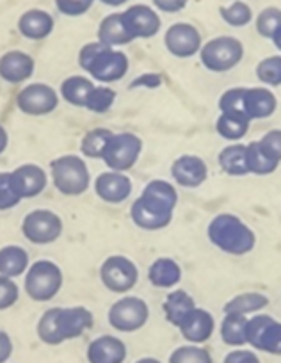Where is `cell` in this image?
Segmentation results:
<instances>
[{
  "label": "cell",
  "instance_id": "cb8c5ba5",
  "mask_svg": "<svg viewBox=\"0 0 281 363\" xmlns=\"http://www.w3.org/2000/svg\"><path fill=\"white\" fill-rule=\"evenodd\" d=\"M150 284L157 289H171L182 280V267L176 260L168 257L157 258L148 269Z\"/></svg>",
  "mask_w": 281,
  "mask_h": 363
},
{
  "label": "cell",
  "instance_id": "52a82bcc",
  "mask_svg": "<svg viewBox=\"0 0 281 363\" xmlns=\"http://www.w3.org/2000/svg\"><path fill=\"white\" fill-rule=\"evenodd\" d=\"M244 57V45L234 36H217L207 41L200 50L201 65L214 73L234 69Z\"/></svg>",
  "mask_w": 281,
  "mask_h": 363
},
{
  "label": "cell",
  "instance_id": "681fc988",
  "mask_svg": "<svg viewBox=\"0 0 281 363\" xmlns=\"http://www.w3.org/2000/svg\"><path fill=\"white\" fill-rule=\"evenodd\" d=\"M100 2L105 6H110V8H120V6L127 4L128 0H100Z\"/></svg>",
  "mask_w": 281,
  "mask_h": 363
},
{
  "label": "cell",
  "instance_id": "2e32d148",
  "mask_svg": "<svg viewBox=\"0 0 281 363\" xmlns=\"http://www.w3.org/2000/svg\"><path fill=\"white\" fill-rule=\"evenodd\" d=\"M132 180L120 171H103L95 180V193L105 203L120 205L132 194Z\"/></svg>",
  "mask_w": 281,
  "mask_h": 363
},
{
  "label": "cell",
  "instance_id": "e0dca14e",
  "mask_svg": "<svg viewBox=\"0 0 281 363\" xmlns=\"http://www.w3.org/2000/svg\"><path fill=\"white\" fill-rule=\"evenodd\" d=\"M11 182L16 194L22 200H29L47 189L48 177L43 167H40L38 164H22L15 171H11Z\"/></svg>",
  "mask_w": 281,
  "mask_h": 363
},
{
  "label": "cell",
  "instance_id": "3957f363",
  "mask_svg": "<svg viewBox=\"0 0 281 363\" xmlns=\"http://www.w3.org/2000/svg\"><path fill=\"white\" fill-rule=\"evenodd\" d=\"M79 66L98 82L110 84L117 82L127 75L130 61H128L127 54H123L121 50H114L113 47H107L96 40L81 48Z\"/></svg>",
  "mask_w": 281,
  "mask_h": 363
},
{
  "label": "cell",
  "instance_id": "83f0119b",
  "mask_svg": "<svg viewBox=\"0 0 281 363\" xmlns=\"http://www.w3.org/2000/svg\"><path fill=\"white\" fill-rule=\"evenodd\" d=\"M95 86L96 84L91 79H88V77L74 75L62 80L59 93L64 99V102L71 104L75 107H86V102H88Z\"/></svg>",
  "mask_w": 281,
  "mask_h": 363
},
{
  "label": "cell",
  "instance_id": "60d3db41",
  "mask_svg": "<svg viewBox=\"0 0 281 363\" xmlns=\"http://www.w3.org/2000/svg\"><path fill=\"white\" fill-rule=\"evenodd\" d=\"M22 198L16 194L11 182V173H0V211H9L16 207Z\"/></svg>",
  "mask_w": 281,
  "mask_h": 363
},
{
  "label": "cell",
  "instance_id": "7a4b0ae2",
  "mask_svg": "<svg viewBox=\"0 0 281 363\" xmlns=\"http://www.w3.org/2000/svg\"><path fill=\"white\" fill-rule=\"evenodd\" d=\"M95 317L86 306H71V308H48L40 317L36 333L41 342L47 345H59L66 340L82 337L91 330Z\"/></svg>",
  "mask_w": 281,
  "mask_h": 363
},
{
  "label": "cell",
  "instance_id": "e575fe53",
  "mask_svg": "<svg viewBox=\"0 0 281 363\" xmlns=\"http://www.w3.org/2000/svg\"><path fill=\"white\" fill-rule=\"evenodd\" d=\"M244 96H246V87H231V89L224 91L219 99L221 114H230V116H237V118H242V120H248V116H246V109H244Z\"/></svg>",
  "mask_w": 281,
  "mask_h": 363
},
{
  "label": "cell",
  "instance_id": "603a6c76",
  "mask_svg": "<svg viewBox=\"0 0 281 363\" xmlns=\"http://www.w3.org/2000/svg\"><path fill=\"white\" fill-rule=\"evenodd\" d=\"M54 16L45 9H29L18 20V30L23 38L41 41L54 33Z\"/></svg>",
  "mask_w": 281,
  "mask_h": 363
},
{
  "label": "cell",
  "instance_id": "4316f807",
  "mask_svg": "<svg viewBox=\"0 0 281 363\" xmlns=\"http://www.w3.org/2000/svg\"><path fill=\"white\" fill-rule=\"evenodd\" d=\"M194 308H196V303H194L193 296L185 291L169 292L164 299V305H162L166 319L176 328L183 323V319H185Z\"/></svg>",
  "mask_w": 281,
  "mask_h": 363
},
{
  "label": "cell",
  "instance_id": "f1b7e54d",
  "mask_svg": "<svg viewBox=\"0 0 281 363\" xmlns=\"http://www.w3.org/2000/svg\"><path fill=\"white\" fill-rule=\"evenodd\" d=\"M246 150L248 146L242 143H234V145L226 146L221 150L219 153V166L230 177H244L249 174L248 171V157H246Z\"/></svg>",
  "mask_w": 281,
  "mask_h": 363
},
{
  "label": "cell",
  "instance_id": "816d5d0a",
  "mask_svg": "<svg viewBox=\"0 0 281 363\" xmlns=\"http://www.w3.org/2000/svg\"><path fill=\"white\" fill-rule=\"evenodd\" d=\"M135 363H162L161 359H157V358H150V356H148V358H141V359H137V362Z\"/></svg>",
  "mask_w": 281,
  "mask_h": 363
},
{
  "label": "cell",
  "instance_id": "44dd1931",
  "mask_svg": "<svg viewBox=\"0 0 281 363\" xmlns=\"http://www.w3.org/2000/svg\"><path fill=\"white\" fill-rule=\"evenodd\" d=\"M127 345L121 338L113 335H102L88 345L89 363H125L127 359Z\"/></svg>",
  "mask_w": 281,
  "mask_h": 363
},
{
  "label": "cell",
  "instance_id": "b9f144b4",
  "mask_svg": "<svg viewBox=\"0 0 281 363\" xmlns=\"http://www.w3.org/2000/svg\"><path fill=\"white\" fill-rule=\"evenodd\" d=\"M258 146L267 157H269L273 162H276L277 166L281 164V130H270L263 135L262 139H258Z\"/></svg>",
  "mask_w": 281,
  "mask_h": 363
},
{
  "label": "cell",
  "instance_id": "5b68a950",
  "mask_svg": "<svg viewBox=\"0 0 281 363\" xmlns=\"http://www.w3.org/2000/svg\"><path fill=\"white\" fill-rule=\"evenodd\" d=\"M50 177L55 189L64 196H81L91 184L88 164L79 155H61L52 160Z\"/></svg>",
  "mask_w": 281,
  "mask_h": 363
},
{
  "label": "cell",
  "instance_id": "74e56055",
  "mask_svg": "<svg viewBox=\"0 0 281 363\" xmlns=\"http://www.w3.org/2000/svg\"><path fill=\"white\" fill-rule=\"evenodd\" d=\"M114 102H116V91L103 84V86L93 87L91 95H89L84 109L91 111V113L103 114L114 106Z\"/></svg>",
  "mask_w": 281,
  "mask_h": 363
},
{
  "label": "cell",
  "instance_id": "836d02e7",
  "mask_svg": "<svg viewBox=\"0 0 281 363\" xmlns=\"http://www.w3.org/2000/svg\"><path fill=\"white\" fill-rule=\"evenodd\" d=\"M248 150H246V157H248V171L249 174H270L277 169V164L273 162L265 153L260 150L258 143L253 141L248 143Z\"/></svg>",
  "mask_w": 281,
  "mask_h": 363
},
{
  "label": "cell",
  "instance_id": "5bb4252c",
  "mask_svg": "<svg viewBox=\"0 0 281 363\" xmlns=\"http://www.w3.org/2000/svg\"><path fill=\"white\" fill-rule=\"evenodd\" d=\"M164 45L173 57L189 59L193 55L200 54L201 47H203V40H201L200 30L193 23L178 22L173 23L166 30Z\"/></svg>",
  "mask_w": 281,
  "mask_h": 363
},
{
  "label": "cell",
  "instance_id": "6da1fadb",
  "mask_svg": "<svg viewBox=\"0 0 281 363\" xmlns=\"http://www.w3.org/2000/svg\"><path fill=\"white\" fill-rule=\"evenodd\" d=\"M176 203L178 193L173 184L166 180H151L143 189V194L132 203L130 218L141 230H164L171 225Z\"/></svg>",
  "mask_w": 281,
  "mask_h": 363
},
{
  "label": "cell",
  "instance_id": "ee69618b",
  "mask_svg": "<svg viewBox=\"0 0 281 363\" xmlns=\"http://www.w3.org/2000/svg\"><path fill=\"white\" fill-rule=\"evenodd\" d=\"M55 8L61 15L75 18V16H82L91 9L95 4V0H54Z\"/></svg>",
  "mask_w": 281,
  "mask_h": 363
},
{
  "label": "cell",
  "instance_id": "484cf974",
  "mask_svg": "<svg viewBox=\"0 0 281 363\" xmlns=\"http://www.w3.org/2000/svg\"><path fill=\"white\" fill-rule=\"evenodd\" d=\"M29 255L22 246L9 244L0 247V274L8 278H18L29 269Z\"/></svg>",
  "mask_w": 281,
  "mask_h": 363
},
{
  "label": "cell",
  "instance_id": "ba28073f",
  "mask_svg": "<svg viewBox=\"0 0 281 363\" xmlns=\"http://www.w3.org/2000/svg\"><path fill=\"white\" fill-rule=\"evenodd\" d=\"M141 152H143L141 138L132 132H121V134H113V138L109 139L102 160L110 171L125 173L137 164Z\"/></svg>",
  "mask_w": 281,
  "mask_h": 363
},
{
  "label": "cell",
  "instance_id": "7dc6e473",
  "mask_svg": "<svg viewBox=\"0 0 281 363\" xmlns=\"http://www.w3.org/2000/svg\"><path fill=\"white\" fill-rule=\"evenodd\" d=\"M13 354V340L6 331L0 330V363H6Z\"/></svg>",
  "mask_w": 281,
  "mask_h": 363
},
{
  "label": "cell",
  "instance_id": "8992f818",
  "mask_svg": "<svg viewBox=\"0 0 281 363\" xmlns=\"http://www.w3.org/2000/svg\"><path fill=\"white\" fill-rule=\"evenodd\" d=\"M27 296L33 301L47 303L59 294L62 287V271L55 262L38 260L25 272Z\"/></svg>",
  "mask_w": 281,
  "mask_h": 363
},
{
  "label": "cell",
  "instance_id": "d6986e66",
  "mask_svg": "<svg viewBox=\"0 0 281 363\" xmlns=\"http://www.w3.org/2000/svg\"><path fill=\"white\" fill-rule=\"evenodd\" d=\"M180 333L190 344H205L208 338L214 335L216 330V320L214 315L205 308H194L189 315L183 319V323L178 326Z\"/></svg>",
  "mask_w": 281,
  "mask_h": 363
},
{
  "label": "cell",
  "instance_id": "7c38bea8",
  "mask_svg": "<svg viewBox=\"0 0 281 363\" xmlns=\"http://www.w3.org/2000/svg\"><path fill=\"white\" fill-rule=\"evenodd\" d=\"M246 340L256 351L281 356V323L265 313H258L253 319H248Z\"/></svg>",
  "mask_w": 281,
  "mask_h": 363
},
{
  "label": "cell",
  "instance_id": "c3c4849f",
  "mask_svg": "<svg viewBox=\"0 0 281 363\" xmlns=\"http://www.w3.org/2000/svg\"><path fill=\"white\" fill-rule=\"evenodd\" d=\"M8 145H9V134H8V130H6V128L0 125V155L6 152Z\"/></svg>",
  "mask_w": 281,
  "mask_h": 363
},
{
  "label": "cell",
  "instance_id": "f907efd6",
  "mask_svg": "<svg viewBox=\"0 0 281 363\" xmlns=\"http://www.w3.org/2000/svg\"><path fill=\"white\" fill-rule=\"evenodd\" d=\"M270 40H273V43H274V47L277 48V50L281 52V27L280 29L276 30V33L273 34V38H270Z\"/></svg>",
  "mask_w": 281,
  "mask_h": 363
},
{
  "label": "cell",
  "instance_id": "f546056e",
  "mask_svg": "<svg viewBox=\"0 0 281 363\" xmlns=\"http://www.w3.org/2000/svg\"><path fill=\"white\" fill-rule=\"evenodd\" d=\"M269 306V298L260 292H244V294H237L231 298L230 301L224 305V313H237V315H246L249 313H258Z\"/></svg>",
  "mask_w": 281,
  "mask_h": 363
},
{
  "label": "cell",
  "instance_id": "d4e9b609",
  "mask_svg": "<svg viewBox=\"0 0 281 363\" xmlns=\"http://www.w3.org/2000/svg\"><path fill=\"white\" fill-rule=\"evenodd\" d=\"M98 36L100 43L107 45V47H123V45L132 43V36L128 34L127 27H125L123 16L121 13H113V15H107L105 18L100 22L98 26Z\"/></svg>",
  "mask_w": 281,
  "mask_h": 363
},
{
  "label": "cell",
  "instance_id": "ab89813d",
  "mask_svg": "<svg viewBox=\"0 0 281 363\" xmlns=\"http://www.w3.org/2000/svg\"><path fill=\"white\" fill-rule=\"evenodd\" d=\"M256 33L262 38L270 40L273 34L281 27V9L280 8H265L255 20Z\"/></svg>",
  "mask_w": 281,
  "mask_h": 363
},
{
  "label": "cell",
  "instance_id": "ac0fdd59",
  "mask_svg": "<svg viewBox=\"0 0 281 363\" xmlns=\"http://www.w3.org/2000/svg\"><path fill=\"white\" fill-rule=\"evenodd\" d=\"M171 177L178 186L185 189H196L207 180L208 166L201 157L182 155L173 162Z\"/></svg>",
  "mask_w": 281,
  "mask_h": 363
},
{
  "label": "cell",
  "instance_id": "4dcf8cb0",
  "mask_svg": "<svg viewBox=\"0 0 281 363\" xmlns=\"http://www.w3.org/2000/svg\"><path fill=\"white\" fill-rule=\"evenodd\" d=\"M246 328H248V317L237 315V313H224V319L221 323V338L226 345L242 347L248 344Z\"/></svg>",
  "mask_w": 281,
  "mask_h": 363
},
{
  "label": "cell",
  "instance_id": "8d00e7d4",
  "mask_svg": "<svg viewBox=\"0 0 281 363\" xmlns=\"http://www.w3.org/2000/svg\"><path fill=\"white\" fill-rule=\"evenodd\" d=\"M219 15L230 27H246L253 22V11L242 0H234L228 8H221Z\"/></svg>",
  "mask_w": 281,
  "mask_h": 363
},
{
  "label": "cell",
  "instance_id": "9c48e42d",
  "mask_svg": "<svg viewBox=\"0 0 281 363\" xmlns=\"http://www.w3.org/2000/svg\"><path fill=\"white\" fill-rule=\"evenodd\" d=\"M109 324L121 333H134L141 330L150 319V306L137 296H123L117 299L107 313Z\"/></svg>",
  "mask_w": 281,
  "mask_h": 363
},
{
  "label": "cell",
  "instance_id": "277c9868",
  "mask_svg": "<svg viewBox=\"0 0 281 363\" xmlns=\"http://www.w3.org/2000/svg\"><path fill=\"white\" fill-rule=\"evenodd\" d=\"M208 240L223 253L242 257L255 250L256 235L235 214H217L207 228Z\"/></svg>",
  "mask_w": 281,
  "mask_h": 363
},
{
  "label": "cell",
  "instance_id": "d6a6232c",
  "mask_svg": "<svg viewBox=\"0 0 281 363\" xmlns=\"http://www.w3.org/2000/svg\"><path fill=\"white\" fill-rule=\"evenodd\" d=\"M249 123L251 121L242 120V118L230 116V114H221L216 121V132L223 139H228V141H241L248 134Z\"/></svg>",
  "mask_w": 281,
  "mask_h": 363
},
{
  "label": "cell",
  "instance_id": "7bdbcfd3",
  "mask_svg": "<svg viewBox=\"0 0 281 363\" xmlns=\"http://www.w3.org/2000/svg\"><path fill=\"white\" fill-rule=\"evenodd\" d=\"M18 298L20 289L18 285H16V281L13 280V278L2 277V274H0V312L16 305Z\"/></svg>",
  "mask_w": 281,
  "mask_h": 363
},
{
  "label": "cell",
  "instance_id": "30bf717a",
  "mask_svg": "<svg viewBox=\"0 0 281 363\" xmlns=\"http://www.w3.org/2000/svg\"><path fill=\"white\" fill-rule=\"evenodd\" d=\"M100 280L107 291L114 294H127L137 285L139 269L130 258L123 255H113L103 260L100 267Z\"/></svg>",
  "mask_w": 281,
  "mask_h": 363
},
{
  "label": "cell",
  "instance_id": "8fae6325",
  "mask_svg": "<svg viewBox=\"0 0 281 363\" xmlns=\"http://www.w3.org/2000/svg\"><path fill=\"white\" fill-rule=\"evenodd\" d=\"M22 233L29 242L38 246L52 244L61 237L62 219L48 208H36L23 218Z\"/></svg>",
  "mask_w": 281,
  "mask_h": 363
},
{
  "label": "cell",
  "instance_id": "f35d334b",
  "mask_svg": "<svg viewBox=\"0 0 281 363\" xmlns=\"http://www.w3.org/2000/svg\"><path fill=\"white\" fill-rule=\"evenodd\" d=\"M169 363H214V359L208 349L190 344L175 349L169 356Z\"/></svg>",
  "mask_w": 281,
  "mask_h": 363
},
{
  "label": "cell",
  "instance_id": "d590c367",
  "mask_svg": "<svg viewBox=\"0 0 281 363\" xmlns=\"http://www.w3.org/2000/svg\"><path fill=\"white\" fill-rule=\"evenodd\" d=\"M256 79L265 87L281 86V55H269L256 65Z\"/></svg>",
  "mask_w": 281,
  "mask_h": 363
},
{
  "label": "cell",
  "instance_id": "7402d4cb",
  "mask_svg": "<svg viewBox=\"0 0 281 363\" xmlns=\"http://www.w3.org/2000/svg\"><path fill=\"white\" fill-rule=\"evenodd\" d=\"M277 107V100L273 91L265 86L260 87H246L244 109L249 121L265 120L273 116Z\"/></svg>",
  "mask_w": 281,
  "mask_h": 363
},
{
  "label": "cell",
  "instance_id": "bcb514c9",
  "mask_svg": "<svg viewBox=\"0 0 281 363\" xmlns=\"http://www.w3.org/2000/svg\"><path fill=\"white\" fill-rule=\"evenodd\" d=\"M151 2H154L155 9L162 13H169V15L183 11L185 6L189 4V0H151Z\"/></svg>",
  "mask_w": 281,
  "mask_h": 363
},
{
  "label": "cell",
  "instance_id": "1f68e13d",
  "mask_svg": "<svg viewBox=\"0 0 281 363\" xmlns=\"http://www.w3.org/2000/svg\"><path fill=\"white\" fill-rule=\"evenodd\" d=\"M114 132L109 130V128H93V130H89L81 141L82 155L89 157V159H102L103 150H105Z\"/></svg>",
  "mask_w": 281,
  "mask_h": 363
},
{
  "label": "cell",
  "instance_id": "9a60e30c",
  "mask_svg": "<svg viewBox=\"0 0 281 363\" xmlns=\"http://www.w3.org/2000/svg\"><path fill=\"white\" fill-rule=\"evenodd\" d=\"M121 16H123L125 27H127L132 40H139V38L148 40L161 30V16L155 11V8H150L147 4L130 6L127 11L121 13Z\"/></svg>",
  "mask_w": 281,
  "mask_h": 363
},
{
  "label": "cell",
  "instance_id": "f6af8a7d",
  "mask_svg": "<svg viewBox=\"0 0 281 363\" xmlns=\"http://www.w3.org/2000/svg\"><path fill=\"white\" fill-rule=\"evenodd\" d=\"M223 363H262L260 358L256 356L255 351H249V349H234L231 352H228L224 356Z\"/></svg>",
  "mask_w": 281,
  "mask_h": 363
},
{
  "label": "cell",
  "instance_id": "4fadbf2b",
  "mask_svg": "<svg viewBox=\"0 0 281 363\" xmlns=\"http://www.w3.org/2000/svg\"><path fill=\"white\" fill-rule=\"evenodd\" d=\"M59 106V93L43 82L27 84L16 95V107L27 116H47Z\"/></svg>",
  "mask_w": 281,
  "mask_h": 363
},
{
  "label": "cell",
  "instance_id": "ffe728a7",
  "mask_svg": "<svg viewBox=\"0 0 281 363\" xmlns=\"http://www.w3.org/2000/svg\"><path fill=\"white\" fill-rule=\"evenodd\" d=\"M34 59L23 50H9L0 57V79L9 84H22L33 77Z\"/></svg>",
  "mask_w": 281,
  "mask_h": 363
}]
</instances>
